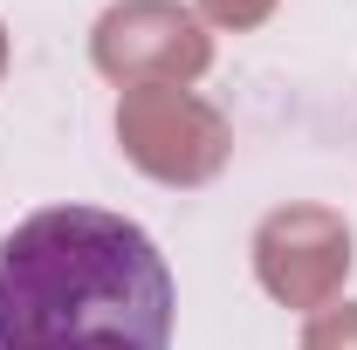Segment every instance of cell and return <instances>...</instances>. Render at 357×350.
I'll list each match as a JSON object with an SVG mask.
<instances>
[{"instance_id":"1","label":"cell","mask_w":357,"mask_h":350,"mask_svg":"<svg viewBox=\"0 0 357 350\" xmlns=\"http://www.w3.org/2000/svg\"><path fill=\"white\" fill-rule=\"evenodd\" d=\"M172 268L103 206H42L0 241V350H172Z\"/></svg>"},{"instance_id":"6","label":"cell","mask_w":357,"mask_h":350,"mask_svg":"<svg viewBox=\"0 0 357 350\" xmlns=\"http://www.w3.org/2000/svg\"><path fill=\"white\" fill-rule=\"evenodd\" d=\"M275 7H282V0H199V21H213V28H234V35H248V28H261Z\"/></svg>"},{"instance_id":"7","label":"cell","mask_w":357,"mask_h":350,"mask_svg":"<svg viewBox=\"0 0 357 350\" xmlns=\"http://www.w3.org/2000/svg\"><path fill=\"white\" fill-rule=\"evenodd\" d=\"M0 76H7V28H0Z\"/></svg>"},{"instance_id":"5","label":"cell","mask_w":357,"mask_h":350,"mask_svg":"<svg viewBox=\"0 0 357 350\" xmlns=\"http://www.w3.org/2000/svg\"><path fill=\"white\" fill-rule=\"evenodd\" d=\"M303 350H357V303H330L310 316Z\"/></svg>"},{"instance_id":"3","label":"cell","mask_w":357,"mask_h":350,"mask_svg":"<svg viewBox=\"0 0 357 350\" xmlns=\"http://www.w3.org/2000/svg\"><path fill=\"white\" fill-rule=\"evenodd\" d=\"M89 62L117 89H144V83L192 89L213 69V35L178 0H117L89 28Z\"/></svg>"},{"instance_id":"2","label":"cell","mask_w":357,"mask_h":350,"mask_svg":"<svg viewBox=\"0 0 357 350\" xmlns=\"http://www.w3.org/2000/svg\"><path fill=\"white\" fill-rule=\"evenodd\" d=\"M117 144L158 185H206V178H220L234 131L206 96L178 83H144L117 96Z\"/></svg>"},{"instance_id":"4","label":"cell","mask_w":357,"mask_h":350,"mask_svg":"<svg viewBox=\"0 0 357 350\" xmlns=\"http://www.w3.org/2000/svg\"><path fill=\"white\" fill-rule=\"evenodd\" d=\"M351 220L337 206H316V199H296V206H275V213L255 227V282L282 309H330L344 275H351Z\"/></svg>"}]
</instances>
